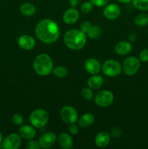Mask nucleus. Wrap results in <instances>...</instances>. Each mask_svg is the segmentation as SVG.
<instances>
[{
    "label": "nucleus",
    "instance_id": "32",
    "mask_svg": "<svg viewBox=\"0 0 148 149\" xmlns=\"http://www.w3.org/2000/svg\"><path fill=\"white\" fill-rule=\"evenodd\" d=\"M93 5H95L97 7H104L106 6L109 3L110 0H90Z\"/></svg>",
    "mask_w": 148,
    "mask_h": 149
},
{
    "label": "nucleus",
    "instance_id": "35",
    "mask_svg": "<svg viewBox=\"0 0 148 149\" xmlns=\"http://www.w3.org/2000/svg\"><path fill=\"white\" fill-rule=\"evenodd\" d=\"M68 1H69L70 5L73 7H76L78 4V3H79V0H69Z\"/></svg>",
    "mask_w": 148,
    "mask_h": 149
},
{
    "label": "nucleus",
    "instance_id": "11",
    "mask_svg": "<svg viewBox=\"0 0 148 149\" xmlns=\"http://www.w3.org/2000/svg\"><path fill=\"white\" fill-rule=\"evenodd\" d=\"M57 137L54 132H48L42 135L39 140V143L42 148H49L56 142Z\"/></svg>",
    "mask_w": 148,
    "mask_h": 149
},
{
    "label": "nucleus",
    "instance_id": "26",
    "mask_svg": "<svg viewBox=\"0 0 148 149\" xmlns=\"http://www.w3.org/2000/svg\"><path fill=\"white\" fill-rule=\"evenodd\" d=\"M81 96L85 100H91L93 97H94V93H93L92 89H91L90 87H85V88H84L82 91H81Z\"/></svg>",
    "mask_w": 148,
    "mask_h": 149
},
{
    "label": "nucleus",
    "instance_id": "20",
    "mask_svg": "<svg viewBox=\"0 0 148 149\" xmlns=\"http://www.w3.org/2000/svg\"><path fill=\"white\" fill-rule=\"evenodd\" d=\"M88 86L92 90H97L103 84V78L98 74H94L88 79Z\"/></svg>",
    "mask_w": 148,
    "mask_h": 149
},
{
    "label": "nucleus",
    "instance_id": "5",
    "mask_svg": "<svg viewBox=\"0 0 148 149\" xmlns=\"http://www.w3.org/2000/svg\"><path fill=\"white\" fill-rule=\"evenodd\" d=\"M102 71L103 74L107 77H115L121 74L122 66L118 61L109 59L104 61L102 66Z\"/></svg>",
    "mask_w": 148,
    "mask_h": 149
},
{
    "label": "nucleus",
    "instance_id": "10",
    "mask_svg": "<svg viewBox=\"0 0 148 149\" xmlns=\"http://www.w3.org/2000/svg\"><path fill=\"white\" fill-rule=\"evenodd\" d=\"M104 16L108 20H115L118 18L120 14V8L118 4H107L103 10Z\"/></svg>",
    "mask_w": 148,
    "mask_h": 149
},
{
    "label": "nucleus",
    "instance_id": "7",
    "mask_svg": "<svg viewBox=\"0 0 148 149\" xmlns=\"http://www.w3.org/2000/svg\"><path fill=\"white\" fill-rule=\"evenodd\" d=\"M114 100L113 94L109 90H101L96 94L94 102L100 107H107L113 103Z\"/></svg>",
    "mask_w": 148,
    "mask_h": 149
},
{
    "label": "nucleus",
    "instance_id": "30",
    "mask_svg": "<svg viewBox=\"0 0 148 149\" xmlns=\"http://www.w3.org/2000/svg\"><path fill=\"white\" fill-rule=\"evenodd\" d=\"M26 148L28 149H39L41 148L39 142L33 140H30V141L27 143L26 144Z\"/></svg>",
    "mask_w": 148,
    "mask_h": 149
},
{
    "label": "nucleus",
    "instance_id": "12",
    "mask_svg": "<svg viewBox=\"0 0 148 149\" xmlns=\"http://www.w3.org/2000/svg\"><path fill=\"white\" fill-rule=\"evenodd\" d=\"M17 44L19 47L24 50H30L36 45V42L33 37L30 35H22L17 39Z\"/></svg>",
    "mask_w": 148,
    "mask_h": 149
},
{
    "label": "nucleus",
    "instance_id": "18",
    "mask_svg": "<svg viewBox=\"0 0 148 149\" xmlns=\"http://www.w3.org/2000/svg\"><path fill=\"white\" fill-rule=\"evenodd\" d=\"M58 143H59L60 148L63 149H70L72 148L73 139L71 135L66 132H62L58 137Z\"/></svg>",
    "mask_w": 148,
    "mask_h": 149
},
{
    "label": "nucleus",
    "instance_id": "21",
    "mask_svg": "<svg viewBox=\"0 0 148 149\" xmlns=\"http://www.w3.org/2000/svg\"><path fill=\"white\" fill-rule=\"evenodd\" d=\"M20 12L25 16L30 17L36 13V7L33 4L29 2L23 3L20 7Z\"/></svg>",
    "mask_w": 148,
    "mask_h": 149
},
{
    "label": "nucleus",
    "instance_id": "9",
    "mask_svg": "<svg viewBox=\"0 0 148 149\" xmlns=\"http://www.w3.org/2000/svg\"><path fill=\"white\" fill-rule=\"evenodd\" d=\"M21 143L22 140L20 135L11 133L4 138L1 143L4 149H17L20 148Z\"/></svg>",
    "mask_w": 148,
    "mask_h": 149
},
{
    "label": "nucleus",
    "instance_id": "15",
    "mask_svg": "<svg viewBox=\"0 0 148 149\" xmlns=\"http://www.w3.org/2000/svg\"><path fill=\"white\" fill-rule=\"evenodd\" d=\"M110 135L107 131H102L96 135L94 143L99 148H104L110 143Z\"/></svg>",
    "mask_w": 148,
    "mask_h": 149
},
{
    "label": "nucleus",
    "instance_id": "33",
    "mask_svg": "<svg viewBox=\"0 0 148 149\" xmlns=\"http://www.w3.org/2000/svg\"><path fill=\"white\" fill-rule=\"evenodd\" d=\"M68 130H69L70 133L72 134V135H76L78 132L79 128L76 125H75V123L71 124V125H70L69 127H68Z\"/></svg>",
    "mask_w": 148,
    "mask_h": 149
},
{
    "label": "nucleus",
    "instance_id": "2",
    "mask_svg": "<svg viewBox=\"0 0 148 149\" xmlns=\"http://www.w3.org/2000/svg\"><path fill=\"white\" fill-rule=\"evenodd\" d=\"M64 42L69 49L79 50L84 48L86 43V33L77 29H71L64 35Z\"/></svg>",
    "mask_w": 148,
    "mask_h": 149
},
{
    "label": "nucleus",
    "instance_id": "3",
    "mask_svg": "<svg viewBox=\"0 0 148 149\" xmlns=\"http://www.w3.org/2000/svg\"><path fill=\"white\" fill-rule=\"evenodd\" d=\"M54 68L53 62L49 55L46 53L39 54L33 61V69L39 76L45 77L50 74Z\"/></svg>",
    "mask_w": 148,
    "mask_h": 149
},
{
    "label": "nucleus",
    "instance_id": "16",
    "mask_svg": "<svg viewBox=\"0 0 148 149\" xmlns=\"http://www.w3.org/2000/svg\"><path fill=\"white\" fill-rule=\"evenodd\" d=\"M19 135L23 139L31 140L36 136V131L33 126L27 125H22L19 129Z\"/></svg>",
    "mask_w": 148,
    "mask_h": 149
},
{
    "label": "nucleus",
    "instance_id": "25",
    "mask_svg": "<svg viewBox=\"0 0 148 149\" xmlns=\"http://www.w3.org/2000/svg\"><path fill=\"white\" fill-rule=\"evenodd\" d=\"M52 71H53L55 76L59 77V78H63V77H66L68 74V70L65 66H62V65H58V66L55 67L52 70Z\"/></svg>",
    "mask_w": 148,
    "mask_h": 149
},
{
    "label": "nucleus",
    "instance_id": "29",
    "mask_svg": "<svg viewBox=\"0 0 148 149\" xmlns=\"http://www.w3.org/2000/svg\"><path fill=\"white\" fill-rule=\"evenodd\" d=\"M12 122L15 125L20 126L23 125L24 120H23V117L20 113H15L12 116Z\"/></svg>",
    "mask_w": 148,
    "mask_h": 149
},
{
    "label": "nucleus",
    "instance_id": "4",
    "mask_svg": "<svg viewBox=\"0 0 148 149\" xmlns=\"http://www.w3.org/2000/svg\"><path fill=\"white\" fill-rule=\"evenodd\" d=\"M29 119L32 126L41 129L47 124L49 120V114L43 109H36L31 112Z\"/></svg>",
    "mask_w": 148,
    "mask_h": 149
},
{
    "label": "nucleus",
    "instance_id": "36",
    "mask_svg": "<svg viewBox=\"0 0 148 149\" xmlns=\"http://www.w3.org/2000/svg\"><path fill=\"white\" fill-rule=\"evenodd\" d=\"M118 1L120 3H123V4H129L132 0H118Z\"/></svg>",
    "mask_w": 148,
    "mask_h": 149
},
{
    "label": "nucleus",
    "instance_id": "14",
    "mask_svg": "<svg viewBox=\"0 0 148 149\" xmlns=\"http://www.w3.org/2000/svg\"><path fill=\"white\" fill-rule=\"evenodd\" d=\"M79 18V13L74 7L67 10L64 13L62 19L66 24L73 25L76 23Z\"/></svg>",
    "mask_w": 148,
    "mask_h": 149
},
{
    "label": "nucleus",
    "instance_id": "27",
    "mask_svg": "<svg viewBox=\"0 0 148 149\" xmlns=\"http://www.w3.org/2000/svg\"><path fill=\"white\" fill-rule=\"evenodd\" d=\"M93 10V4L91 1H84L81 5V10L84 13H89Z\"/></svg>",
    "mask_w": 148,
    "mask_h": 149
},
{
    "label": "nucleus",
    "instance_id": "19",
    "mask_svg": "<svg viewBox=\"0 0 148 149\" xmlns=\"http://www.w3.org/2000/svg\"><path fill=\"white\" fill-rule=\"evenodd\" d=\"M94 116L90 113L83 114L78 119V125L81 127L86 128L91 126L94 122Z\"/></svg>",
    "mask_w": 148,
    "mask_h": 149
},
{
    "label": "nucleus",
    "instance_id": "1",
    "mask_svg": "<svg viewBox=\"0 0 148 149\" xmlns=\"http://www.w3.org/2000/svg\"><path fill=\"white\" fill-rule=\"evenodd\" d=\"M36 36L41 42L52 44L59 38L60 31L57 23L53 20L46 18L40 20L35 28Z\"/></svg>",
    "mask_w": 148,
    "mask_h": 149
},
{
    "label": "nucleus",
    "instance_id": "31",
    "mask_svg": "<svg viewBox=\"0 0 148 149\" xmlns=\"http://www.w3.org/2000/svg\"><path fill=\"white\" fill-rule=\"evenodd\" d=\"M139 61L142 62H148V49H144L139 53Z\"/></svg>",
    "mask_w": 148,
    "mask_h": 149
},
{
    "label": "nucleus",
    "instance_id": "28",
    "mask_svg": "<svg viewBox=\"0 0 148 149\" xmlns=\"http://www.w3.org/2000/svg\"><path fill=\"white\" fill-rule=\"evenodd\" d=\"M91 24L89 21L88 20H84L82 23H81V26H80V30L82 32H84V33H88V32L89 31V30L91 28Z\"/></svg>",
    "mask_w": 148,
    "mask_h": 149
},
{
    "label": "nucleus",
    "instance_id": "13",
    "mask_svg": "<svg viewBox=\"0 0 148 149\" xmlns=\"http://www.w3.org/2000/svg\"><path fill=\"white\" fill-rule=\"evenodd\" d=\"M84 68L89 74L94 75V74H99L102 67L98 60L95 58H89L85 61Z\"/></svg>",
    "mask_w": 148,
    "mask_h": 149
},
{
    "label": "nucleus",
    "instance_id": "34",
    "mask_svg": "<svg viewBox=\"0 0 148 149\" xmlns=\"http://www.w3.org/2000/svg\"><path fill=\"white\" fill-rule=\"evenodd\" d=\"M122 130L120 129H119V128H114V129H113V130L111 131V136L113 137V138H119V137L121 136L122 135Z\"/></svg>",
    "mask_w": 148,
    "mask_h": 149
},
{
    "label": "nucleus",
    "instance_id": "24",
    "mask_svg": "<svg viewBox=\"0 0 148 149\" xmlns=\"http://www.w3.org/2000/svg\"><path fill=\"white\" fill-rule=\"evenodd\" d=\"M133 5L141 11L148 10V0H132Z\"/></svg>",
    "mask_w": 148,
    "mask_h": 149
},
{
    "label": "nucleus",
    "instance_id": "37",
    "mask_svg": "<svg viewBox=\"0 0 148 149\" xmlns=\"http://www.w3.org/2000/svg\"><path fill=\"white\" fill-rule=\"evenodd\" d=\"M2 134H1V132H0V143H1V142H2Z\"/></svg>",
    "mask_w": 148,
    "mask_h": 149
},
{
    "label": "nucleus",
    "instance_id": "8",
    "mask_svg": "<svg viewBox=\"0 0 148 149\" xmlns=\"http://www.w3.org/2000/svg\"><path fill=\"white\" fill-rule=\"evenodd\" d=\"M60 117L62 122L68 125L74 124L78 120V113L74 107L65 106L61 109Z\"/></svg>",
    "mask_w": 148,
    "mask_h": 149
},
{
    "label": "nucleus",
    "instance_id": "22",
    "mask_svg": "<svg viewBox=\"0 0 148 149\" xmlns=\"http://www.w3.org/2000/svg\"><path fill=\"white\" fill-rule=\"evenodd\" d=\"M134 24L139 27H144L148 25V14L142 13L135 17Z\"/></svg>",
    "mask_w": 148,
    "mask_h": 149
},
{
    "label": "nucleus",
    "instance_id": "23",
    "mask_svg": "<svg viewBox=\"0 0 148 149\" xmlns=\"http://www.w3.org/2000/svg\"><path fill=\"white\" fill-rule=\"evenodd\" d=\"M102 33V29L99 26H92L89 31L88 32V36L90 39H97L100 36Z\"/></svg>",
    "mask_w": 148,
    "mask_h": 149
},
{
    "label": "nucleus",
    "instance_id": "17",
    "mask_svg": "<svg viewBox=\"0 0 148 149\" xmlns=\"http://www.w3.org/2000/svg\"><path fill=\"white\" fill-rule=\"evenodd\" d=\"M132 46L130 42L126 41L118 42L115 46V52L120 55H126L130 53L131 51Z\"/></svg>",
    "mask_w": 148,
    "mask_h": 149
},
{
    "label": "nucleus",
    "instance_id": "6",
    "mask_svg": "<svg viewBox=\"0 0 148 149\" xmlns=\"http://www.w3.org/2000/svg\"><path fill=\"white\" fill-rule=\"evenodd\" d=\"M140 68V61L133 56L128 57L124 60L122 65V69L126 75L133 76L138 72Z\"/></svg>",
    "mask_w": 148,
    "mask_h": 149
}]
</instances>
